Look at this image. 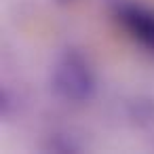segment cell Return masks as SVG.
Listing matches in <instances>:
<instances>
[{
	"mask_svg": "<svg viewBox=\"0 0 154 154\" xmlns=\"http://www.w3.org/2000/svg\"><path fill=\"white\" fill-rule=\"evenodd\" d=\"M51 91L66 103H87L97 91V74L89 57L78 49H66L51 66Z\"/></svg>",
	"mask_w": 154,
	"mask_h": 154,
	"instance_id": "cell-1",
	"label": "cell"
},
{
	"mask_svg": "<svg viewBox=\"0 0 154 154\" xmlns=\"http://www.w3.org/2000/svg\"><path fill=\"white\" fill-rule=\"evenodd\" d=\"M110 15L129 38L154 51V9L135 0H112Z\"/></svg>",
	"mask_w": 154,
	"mask_h": 154,
	"instance_id": "cell-2",
	"label": "cell"
}]
</instances>
